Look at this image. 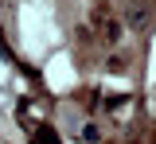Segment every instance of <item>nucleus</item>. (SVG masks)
Instances as JSON below:
<instances>
[{"instance_id": "obj_2", "label": "nucleus", "mask_w": 156, "mask_h": 144, "mask_svg": "<svg viewBox=\"0 0 156 144\" xmlns=\"http://www.w3.org/2000/svg\"><path fill=\"white\" fill-rule=\"evenodd\" d=\"M47 82L55 86V90H70V86H74L70 62H66V59H51V62H47Z\"/></svg>"}, {"instance_id": "obj_1", "label": "nucleus", "mask_w": 156, "mask_h": 144, "mask_svg": "<svg viewBox=\"0 0 156 144\" xmlns=\"http://www.w3.org/2000/svg\"><path fill=\"white\" fill-rule=\"evenodd\" d=\"M20 20H23V47H27L31 55H43V51H47V47L55 43L51 20H47V12H43L39 4H23Z\"/></svg>"}]
</instances>
